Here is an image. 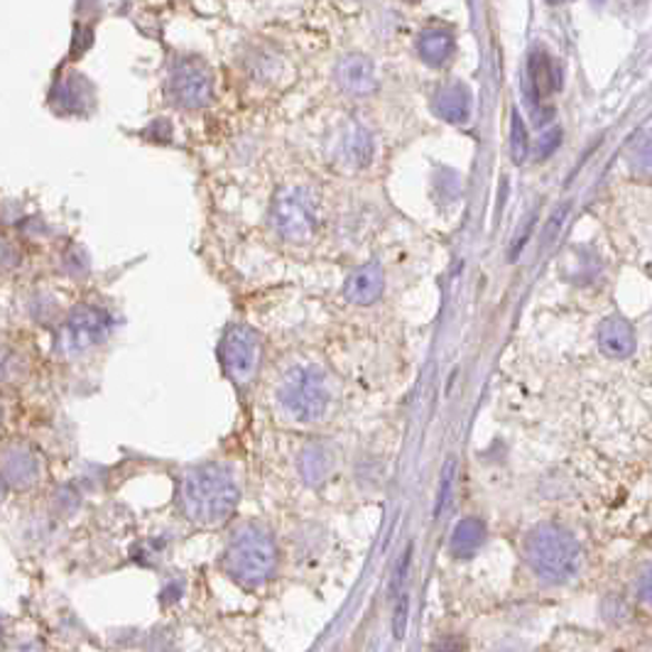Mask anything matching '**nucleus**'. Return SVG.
I'll use <instances>...</instances> for the list:
<instances>
[{
    "instance_id": "20e7f679",
    "label": "nucleus",
    "mask_w": 652,
    "mask_h": 652,
    "mask_svg": "<svg viewBox=\"0 0 652 652\" xmlns=\"http://www.w3.org/2000/svg\"><path fill=\"white\" fill-rule=\"evenodd\" d=\"M278 400L292 420L314 422L329 408L327 378L314 366H294L282 376Z\"/></svg>"
},
{
    "instance_id": "f8f14e48",
    "label": "nucleus",
    "mask_w": 652,
    "mask_h": 652,
    "mask_svg": "<svg viewBox=\"0 0 652 652\" xmlns=\"http://www.w3.org/2000/svg\"><path fill=\"white\" fill-rule=\"evenodd\" d=\"M383 290H386L383 267L371 263L356 270V273L347 280L343 294H347V300L353 304H373L380 294H383Z\"/></svg>"
},
{
    "instance_id": "f03ea898",
    "label": "nucleus",
    "mask_w": 652,
    "mask_h": 652,
    "mask_svg": "<svg viewBox=\"0 0 652 652\" xmlns=\"http://www.w3.org/2000/svg\"><path fill=\"white\" fill-rule=\"evenodd\" d=\"M523 557L539 580L549 584L572 582L582 570V547L557 525H537L527 533Z\"/></svg>"
},
{
    "instance_id": "9d476101",
    "label": "nucleus",
    "mask_w": 652,
    "mask_h": 652,
    "mask_svg": "<svg viewBox=\"0 0 652 652\" xmlns=\"http://www.w3.org/2000/svg\"><path fill=\"white\" fill-rule=\"evenodd\" d=\"M337 81L343 91L353 96H368L376 91V67L366 55H349L337 65Z\"/></svg>"
},
{
    "instance_id": "7ed1b4c3",
    "label": "nucleus",
    "mask_w": 652,
    "mask_h": 652,
    "mask_svg": "<svg viewBox=\"0 0 652 652\" xmlns=\"http://www.w3.org/2000/svg\"><path fill=\"white\" fill-rule=\"evenodd\" d=\"M224 564L233 580L245 586L267 582L278 570L275 537L261 523L241 525L228 539Z\"/></svg>"
},
{
    "instance_id": "aec40b11",
    "label": "nucleus",
    "mask_w": 652,
    "mask_h": 652,
    "mask_svg": "<svg viewBox=\"0 0 652 652\" xmlns=\"http://www.w3.org/2000/svg\"><path fill=\"white\" fill-rule=\"evenodd\" d=\"M435 652H464V643L457 641V638H449V641L439 643Z\"/></svg>"
},
{
    "instance_id": "423d86ee",
    "label": "nucleus",
    "mask_w": 652,
    "mask_h": 652,
    "mask_svg": "<svg viewBox=\"0 0 652 652\" xmlns=\"http://www.w3.org/2000/svg\"><path fill=\"white\" fill-rule=\"evenodd\" d=\"M218 356L226 376L233 383L243 386L255 376L257 361H261V339H257L251 327L233 324L226 329L224 339H221Z\"/></svg>"
},
{
    "instance_id": "6e6552de",
    "label": "nucleus",
    "mask_w": 652,
    "mask_h": 652,
    "mask_svg": "<svg viewBox=\"0 0 652 652\" xmlns=\"http://www.w3.org/2000/svg\"><path fill=\"white\" fill-rule=\"evenodd\" d=\"M169 96L182 108H204L214 96V81L200 59H179L169 74Z\"/></svg>"
},
{
    "instance_id": "9b49d317",
    "label": "nucleus",
    "mask_w": 652,
    "mask_h": 652,
    "mask_svg": "<svg viewBox=\"0 0 652 652\" xmlns=\"http://www.w3.org/2000/svg\"><path fill=\"white\" fill-rule=\"evenodd\" d=\"M599 347L609 359H629L635 351V331L629 319L613 314L599 327Z\"/></svg>"
},
{
    "instance_id": "412c9836",
    "label": "nucleus",
    "mask_w": 652,
    "mask_h": 652,
    "mask_svg": "<svg viewBox=\"0 0 652 652\" xmlns=\"http://www.w3.org/2000/svg\"><path fill=\"white\" fill-rule=\"evenodd\" d=\"M3 490H6V481H3V478H0V496H3Z\"/></svg>"
},
{
    "instance_id": "ddd939ff",
    "label": "nucleus",
    "mask_w": 652,
    "mask_h": 652,
    "mask_svg": "<svg viewBox=\"0 0 652 652\" xmlns=\"http://www.w3.org/2000/svg\"><path fill=\"white\" fill-rule=\"evenodd\" d=\"M435 108H437V114L449 123H466L471 118V108H474L471 91L459 81L441 86L435 98Z\"/></svg>"
},
{
    "instance_id": "39448f33",
    "label": "nucleus",
    "mask_w": 652,
    "mask_h": 652,
    "mask_svg": "<svg viewBox=\"0 0 652 652\" xmlns=\"http://www.w3.org/2000/svg\"><path fill=\"white\" fill-rule=\"evenodd\" d=\"M273 224L285 241H310L319 224V206L314 194L302 187L280 189L273 204Z\"/></svg>"
},
{
    "instance_id": "f257e3e1",
    "label": "nucleus",
    "mask_w": 652,
    "mask_h": 652,
    "mask_svg": "<svg viewBox=\"0 0 652 652\" xmlns=\"http://www.w3.org/2000/svg\"><path fill=\"white\" fill-rule=\"evenodd\" d=\"M241 490L224 466L202 464L182 476V513L196 525L214 527L226 523L239 508Z\"/></svg>"
},
{
    "instance_id": "2eb2a0df",
    "label": "nucleus",
    "mask_w": 652,
    "mask_h": 652,
    "mask_svg": "<svg viewBox=\"0 0 652 652\" xmlns=\"http://www.w3.org/2000/svg\"><path fill=\"white\" fill-rule=\"evenodd\" d=\"M484 543H486V525L478 518H464L454 525L449 552L454 557L466 559V557H474L476 552L484 547Z\"/></svg>"
},
{
    "instance_id": "a211bd4d",
    "label": "nucleus",
    "mask_w": 652,
    "mask_h": 652,
    "mask_svg": "<svg viewBox=\"0 0 652 652\" xmlns=\"http://www.w3.org/2000/svg\"><path fill=\"white\" fill-rule=\"evenodd\" d=\"M527 147H531V140H527V130L525 123L520 120L518 110H513V120H510V153L515 163H523L527 157Z\"/></svg>"
},
{
    "instance_id": "6ab92c4d",
    "label": "nucleus",
    "mask_w": 652,
    "mask_h": 652,
    "mask_svg": "<svg viewBox=\"0 0 652 652\" xmlns=\"http://www.w3.org/2000/svg\"><path fill=\"white\" fill-rule=\"evenodd\" d=\"M562 143V133L555 128V130H547L545 135H539V145H537V157H549L552 153L557 150Z\"/></svg>"
},
{
    "instance_id": "0eeeda50",
    "label": "nucleus",
    "mask_w": 652,
    "mask_h": 652,
    "mask_svg": "<svg viewBox=\"0 0 652 652\" xmlns=\"http://www.w3.org/2000/svg\"><path fill=\"white\" fill-rule=\"evenodd\" d=\"M110 331V319L104 310L98 306H77L69 317L65 327H61V351L67 356H79L89 349L98 347V343L106 341Z\"/></svg>"
},
{
    "instance_id": "dca6fc26",
    "label": "nucleus",
    "mask_w": 652,
    "mask_h": 652,
    "mask_svg": "<svg viewBox=\"0 0 652 652\" xmlns=\"http://www.w3.org/2000/svg\"><path fill=\"white\" fill-rule=\"evenodd\" d=\"M331 466H334V457L324 445H310L300 451L298 457V469L304 484L319 486L324 478L331 474Z\"/></svg>"
},
{
    "instance_id": "4be33fe9",
    "label": "nucleus",
    "mask_w": 652,
    "mask_h": 652,
    "mask_svg": "<svg viewBox=\"0 0 652 652\" xmlns=\"http://www.w3.org/2000/svg\"><path fill=\"white\" fill-rule=\"evenodd\" d=\"M549 3H562V0H549Z\"/></svg>"
},
{
    "instance_id": "1a4fd4ad",
    "label": "nucleus",
    "mask_w": 652,
    "mask_h": 652,
    "mask_svg": "<svg viewBox=\"0 0 652 652\" xmlns=\"http://www.w3.org/2000/svg\"><path fill=\"white\" fill-rule=\"evenodd\" d=\"M0 478L16 488H30L40 478V461L22 445H10L0 451Z\"/></svg>"
},
{
    "instance_id": "f3484780",
    "label": "nucleus",
    "mask_w": 652,
    "mask_h": 652,
    "mask_svg": "<svg viewBox=\"0 0 652 652\" xmlns=\"http://www.w3.org/2000/svg\"><path fill=\"white\" fill-rule=\"evenodd\" d=\"M454 37L445 30H425L420 37H417V52L432 67H441L454 57Z\"/></svg>"
},
{
    "instance_id": "4468645a",
    "label": "nucleus",
    "mask_w": 652,
    "mask_h": 652,
    "mask_svg": "<svg viewBox=\"0 0 652 652\" xmlns=\"http://www.w3.org/2000/svg\"><path fill=\"white\" fill-rule=\"evenodd\" d=\"M527 74H531V86L537 98H549L562 86L559 67L555 65L545 49H535L531 55V65H527Z\"/></svg>"
}]
</instances>
